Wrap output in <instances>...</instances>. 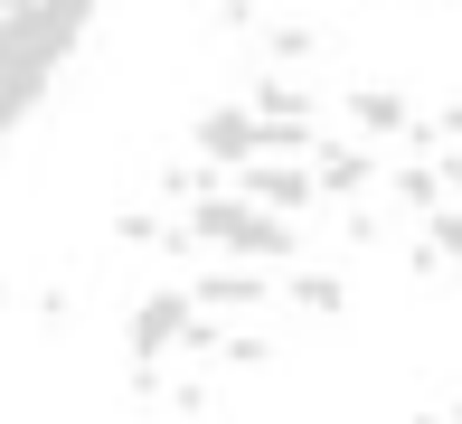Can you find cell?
I'll return each instance as SVG.
<instances>
[{"instance_id": "cell-1", "label": "cell", "mask_w": 462, "mask_h": 424, "mask_svg": "<svg viewBox=\"0 0 462 424\" xmlns=\"http://www.w3.org/2000/svg\"><path fill=\"white\" fill-rule=\"evenodd\" d=\"M86 19H95V0H0V142L57 85L67 48L86 38Z\"/></svg>"}]
</instances>
